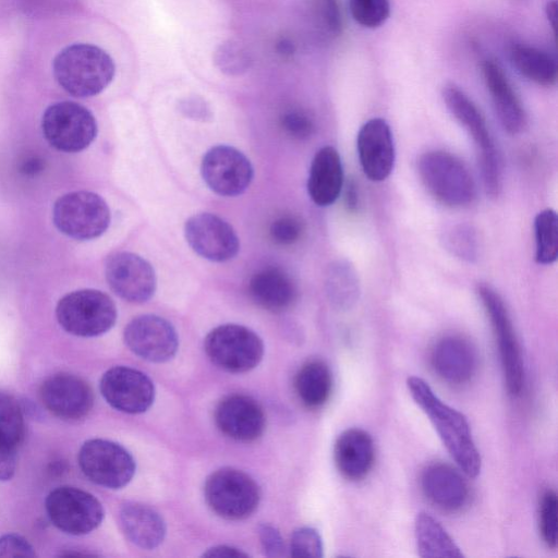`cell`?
<instances>
[{
    "label": "cell",
    "mask_w": 558,
    "mask_h": 558,
    "mask_svg": "<svg viewBox=\"0 0 558 558\" xmlns=\"http://www.w3.org/2000/svg\"><path fill=\"white\" fill-rule=\"evenodd\" d=\"M326 288L329 300L340 310H349L359 300L360 281L353 265L337 260L327 272Z\"/></svg>",
    "instance_id": "4dcf8cb0"
},
{
    "label": "cell",
    "mask_w": 558,
    "mask_h": 558,
    "mask_svg": "<svg viewBox=\"0 0 558 558\" xmlns=\"http://www.w3.org/2000/svg\"><path fill=\"white\" fill-rule=\"evenodd\" d=\"M41 130L46 141L64 153H78L88 147L97 135L94 114L74 101H59L44 112Z\"/></svg>",
    "instance_id": "9c48e42d"
},
{
    "label": "cell",
    "mask_w": 558,
    "mask_h": 558,
    "mask_svg": "<svg viewBox=\"0 0 558 558\" xmlns=\"http://www.w3.org/2000/svg\"><path fill=\"white\" fill-rule=\"evenodd\" d=\"M295 391L301 402L311 409L326 403L332 388L329 367L320 360L306 362L295 376Z\"/></svg>",
    "instance_id": "f1b7e54d"
},
{
    "label": "cell",
    "mask_w": 558,
    "mask_h": 558,
    "mask_svg": "<svg viewBox=\"0 0 558 558\" xmlns=\"http://www.w3.org/2000/svg\"><path fill=\"white\" fill-rule=\"evenodd\" d=\"M333 459L343 477L350 481L363 478L374 464L375 446L372 436L361 428L345 429L335 442Z\"/></svg>",
    "instance_id": "cb8c5ba5"
},
{
    "label": "cell",
    "mask_w": 558,
    "mask_h": 558,
    "mask_svg": "<svg viewBox=\"0 0 558 558\" xmlns=\"http://www.w3.org/2000/svg\"><path fill=\"white\" fill-rule=\"evenodd\" d=\"M215 421L226 436L244 442L260 437L266 422L258 402L245 395L223 398L216 408Z\"/></svg>",
    "instance_id": "ffe728a7"
},
{
    "label": "cell",
    "mask_w": 558,
    "mask_h": 558,
    "mask_svg": "<svg viewBox=\"0 0 558 558\" xmlns=\"http://www.w3.org/2000/svg\"><path fill=\"white\" fill-rule=\"evenodd\" d=\"M421 487L433 505L448 512L461 510L470 497L469 485L461 473L442 462L425 466L421 474Z\"/></svg>",
    "instance_id": "7402d4cb"
},
{
    "label": "cell",
    "mask_w": 558,
    "mask_h": 558,
    "mask_svg": "<svg viewBox=\"0 0 558 558\" xmlns=\"http://www.w3.org/2000/svg\"><path fill=\"white\" fill-rule=\"evenodd\" d=\"M204 348L215 365L230 373L253 369L264 355L262 339L253 330L236 324L214 328L206 336Z\"/></svg>",
    "instance_id": "30bf717a"
},
{
    "label": "cell",
    "mask_w": 558,
    "mask_h": 558,
    "mask_svg": "<svg viewBox=\"0 0 558 558\" xmlns=\"http://www.w3.org/2000/svg\"><path fill=\"white\" fill-rule=\"evenodd\" d=\"M52 73L68 94L86 98L107 88L114 77L116 64L102 48L76 43L57 53L52 61Z\"/></svg>",
    "instance_id": "7a4b0ae2"
},
{
    "label": "cell",
    "mask_w": 558,
    "mask_h": 558,
    "mask_svg": "<svg viewBox=\"0 0 558 558\" xmlns=\"http://www.w3.org/2000/svg\"><path fill=\"white\" fill-rule=\"evenodd\" d=\"M482 69L495 112L502 128L510 134L522 132L526 125V113L502 69L489 59L483 62Z\"/></svg>",
    "instance_id": "603a6c76"
},
{
    "label": "cell",
    "mask_w": 558,
    "mask_h": 558,
    "mask_svg": "<svg viewBox=\"0 0 558 558\" xmlns=\"http://www.w3.org/2000/svg\"><path fill=\"white\" fill-rule=\"evenodd\" d=\"M201 173L211 191L227 197L242 194L254 175L248 158L228 145H217L206 151L202 159Z\"/></svg>",
    "instance_id": "4fadbf2b"
},
{
    "label": "cell",
    "mask_w": 558,
    "mask_h": 558,
    "mask_svg": "<svg viewBox=\"0 0 558 558\" xmlns=\"http://www.w3.org/2000/svg\"><path fill=\"white\" fill-rule=\"evenodd\" d=\"M407 386L460 470L470 477L477 476L481 472V456L473 441L466 417L444 403L421 377H409Z\"/></svg>",
    "instance_id": "6da1fadb"
},
{
    "label": "cell",
    "mask_w": 558,
    "mask_h": 558,
    "mask_svg": "<svg viewBox=\"0 0 558 558\" xmlns=\"http://www.w3.org/2000/svg\"><path fill=\"white\" fill-rule=\"evenodd\" d=\"M99 388L108 404L129 414L145 412L155 398V387L150 378L128 366L108 369L100 379Z\"/></svg>",
    "instance_id": "ac0fdd59"
},
{
    "label": "cell",
    "mask_w": 558,
    "mask_h": 558,
    "mask_svg": "<svg viewBox=\"0 0 558 558\" xmlns=\"http://www.w3.org/2000/svg\"><path fill=\"white\" fill-rule=\"evenodd\" d=\"M39 397L52 415L68 422L84 418L94 405L89 385L70 373H58L46 378L40 386Z\"/></svg>",
    "instance_id": "e0dca14e"
},
{
    "label": "cell",
    "mask_w": 558,
    "mask_h": 558,
    "mask_svg": "<svg viewBox=\"0 0 558 558\" xmlns=\"http://www.w3.org/2000/svg\"><path fill=\"white\" fill-rule=\"evenodd\" d=\"M77 461L90 482L110 489L122 488L135 473V461L131 453L107 439L86 440L80 448Z\"/></svg>",
    "instance_id": "7c38bea8"
},
{
    "label": "cell",
    "mask_w": 558,
    "mask_h": 558,
    "mask_svg": "<svg viewBox=\"0 0 558 558\" xmlns=\"http://www.w3.org/2000/svg\"><path fill=\"white\" fill-rule=\"evenodd\" d=\"M123 338L133 353L155 363L172 359L179 347L173 326L165 318L151 314L133 318L125 326Z\"/></svg>",
    "instance_id": "2e32d148"
},
{
    "label": "cell",
    "mask_w": 558,
    "mask_h": 558,
    "mask_svg": "<svg viewBox=\"0 0 558 558\" xmlns=\"http://www.w3.org/2000/svg\"><path fill=\"white\" fill-rule=\"evenodd\" d=\"M216 63L228 74H241L250 65V58L242 47L234 43H226L216 51Z\"/></svg>",
    "instance_id": "74e56055"
},
{
    "label": "cell",
    "mask_w": 558,
    "mask_h": 558,
    "mask_svg": "<svg viewBox=\"0 0 558 558\" xmlns=\"http://www.w3.org/2000/svg\"><path fill=\"white\" fill-rule=\"evenodd\" d=\"M476 292L493 328L508 393L519 396L524 386V363L508 310L490 286L478 284Z\"/></svg>",
    "instance_id": "52a82bcc"
},
{
    "label": "cell",
    "mask_w": 558,
    "mask_h": 558,
    "mask_svg": "<svg viewBox=\"0 0 558 558\" xmlns=\"http://www.w3.org/2000/svg\"><path fill=\"white\" fill-rule=\"evenodd\" d=\"M31 543L23 536L9 533L0 536V557H35Z\"/></svg>",
    "instance_id": "b9f144b4"
},
{
    "label": "cell",
    "mask_w": 558,
    "mask_h": 558,
    "mask_svg": "<svg viewBox=\"0 0 558 558\" xmlns=\"http://www.w3.org/2000/svg\"><path fill=\"white\" fill-rule=\"evenodd\" d=\"M59 325L68 333L90 338L110 330L117 320L114 302L95 289H82L62 296L56 307Z\"/></svg>",
    "instance_id": "5b68a950"
},
{
    "label": "cell",
    "mask_w": 558,
    "mask_h": 558,
    "mask_svg": "<svg viewBox=\"0 0 558 558\" xmlns=\"http://www.w3.org/2000/svg\"><path fill=\"white\" fill-rule=\"evenodd\" d=\"M510 60L525 78L542 86H551L557 81L556 60L547 52L527 45H513Z\"/></svg>",
    "instance_id": "f546056e"
},
{
    "label": "cell",
    "mask_w": 558,
    "mask_h": 558,
    "mask_svg": "<svg viewBox=\"0 0 558 558\" xmlns=\"http://www.w3.org/2000/svg\"><path fill=\"white\" fill-rule=\"evenodd\" d=\"M444 101L454 119L475 143L487 195L497 197L501 190V165L486 121L469 96L453 84L442 89Z\"/></svg>",
    "instance_id": "277c9868"
},
{
    "label": "cell",
    "mask_w": 558,
    "mask_h": 558,
    "mask_svg": "<svg viewBox=\"0 0 558 558\" xmlns=\"http://www.w3.org/2000/svg\"><path fill=\"white\" fill-rule=\"evenodd\" d=\"M119 523L126 538L144 549L159 546L166 535L162 517L143 504H124L119 511Z\"/></svg>",
    "instance_id": "4316f807"
},
{
    "label": "cell",
    "mask_w": 558,
    "mask_h": 558,
    "mask_svg": "<svg viewBox=\"0 0 558 558\" xmlns=\"http://www.w3.org/2000/svg\"><path fill=\"white\" fill-rule=\"evenodd\" d=\"M105 276L110 289L131 303L148 301L156 290L153 266L135 253L117 252L108 256Z\"/></svg>",
    "instance_id": "5bb4252c"
},
{
    "label": "cell",
    "mask_w": 558,
    "mask_h": 558,
    "mask_svg": "<svg viewBox=\"0 0 558 558\" xmlns=\"http://www.w3.org/2000/svg\"><path fill=\"white\" fill-rule=\"evenodd\" d=\"M45 509L50 522L70 535H85L104 519L100 501L90 493L73 486H60L46 497Z\"/></svg>",
    "instance_id": "8fae6325"
},
{
    "label": "cell",
    "mask_w": 558,
    "mask_h": 558,
    "mask_svg": "<svg viewBox=\"0 0 558 558\" xmlns=\"http://www.w3.org/2000/svg\"><path fill=\"white\" fill-rule=\"evenodd\" d=\"M445 247L454 256L474 262L478 253V240L474 228L466 223L450 227L442 238Z\"/></svg>",
    "instance_id": "836d02e7"
},
{
    "label": "cell",
    "mask_w": 558,
    "mask_h": 558,
    "mask_svg": "<svg viewBox=\"0 0 558 558\" xmlns=\"http://www.w3.org/2000/svg\"><path fill=\"white\" fill-rule=\"evenodd\" d=\"M356 149L362 170L369 180L379 182L390 175L396 150L391 129L384 119L373 118L361 126Z\"/></svg>",
    "instance_id": "d6986e66"
},
{
    "label": "cell",
    "mask_w": 558,
    "mask_h": 558,
    "mask_svg": "<svg viewBox=\"0 0 558 558\" xmlns=\"http://www.w3.org/2000/svg\"><path fill=\"white\" fill-rule=\"evenodd\" d=\"M353 20L363 27L381 26L390 14L389 0H349Z\"/></svg>",
    "instance_id": "e575fe53"
},
{
    "label": "cell",
    "mask_w": 558,
    "mask_h": 558,
    "mask_svg": "<svg viewBox=\"0 0 558 558\" xmlns=\"http://www.w3.org/2000/svg\"><path fill=\"white\" fill-rule=\"evenodd\" d=\"M184 235L196 254L211 262H227L240 250L233 228L214 214L201 213L190 217L184 225Z\"/></svg>",
    "instance_id": "9a60e30c"
},
{
    "label": "cell",
    "mask_w": 558,
    "mask_h": 558,
    "mask_svg": "<svg viewBox=\"0 0 558 558\" xmlns=\"http://www.w3.org/2000/svg\"><path fill=\"white\" fill-rule=\"evenodd\" d=\"M248 292L258 306L274 313L288 310L296 299L293 280L278 267L256 271L250 279Z\"/></svg>",
    "instance_id": "484cf974"
},
{
    "label": "cell",
    "mask_w": 558,
    "mask_h": 558,
    "mask_svg": "<svg viewBox=\"0 0 558 558\" xmlns=\"http://www.w3.org/2000/svg\"><path fill=\"white\" fill-rule=\"evenodd\" d=\"M16 449L10 439L0 433V481H10L16 470Z\"/></svg>",
    "instance_id": "ee69618b"
},
{
    "label": "cell",
    "mask_w": 558,
    "mask_h": 558,
    "mask_svg": "<svg viewBox=\"0 0 558 558\" xmlns=\"http://www.w3.org/2000/svg\"><path fill=\"white\" fill-rule=\"evenodd\" d=\"M343 167L337 149L332 146L319 148L311 163L307 192L318 206L336 202L343 187Z\"/></svg>",
    "instance_id": "d4e9b609"
},
{
    "label": "cell",
    "mask_w": 558,
    "mask_h": 558,
    "mask_svg": "<svg viewBox=\"0 0 558 558\" xmlns=\"http://www.w3.org/2000/svg\"><path fill=\"white\" fill-rule=\"evenodd\" d=\"M545 13H546V16H547V20H548L550 26L553 27L554 31H556V25H557V1L556 0H550L547 2L546 8H545Z\"/></svg>",
    "instance_id": "c3c4849f"
},
{
    "label": "cell",
    "mask_w": 558,
    "mask_h": 558,
    "mask_svg": "<svg viewBox=\"0 0 558 558\" xmlns=\"http://www.w3.org/2000/svg\"><path fill=\"white\" fill-rule=\"evenodd\" d=\"M280 124L289 136L296 140L307 138L314 132L312 118L301 109L284 111L280 118Z\"/></svg>",
    "instance_id": "ab89813d"
},
{
    "label": "cell",
    "mask_w": 558,
    "mask_h": 558,
    "mask_svg": "<svg viewBox=\"0 0 558 558\" xmlns=\"http://www.w3.org/2000/svg\"><path fill=\"white\" fill-rule=\"evenodd\" d=\"M52 219L57 229L78 241L100 236L109 227L110 209L96 193L75 191L60 196L53 205Z\"/></svg>",
    "instance_id": "8992f818"
},
{
    "label": "cell",
    "mask_w": 558,
    "mask_h": 558,
    "mask_svg": "<svg viewBox=\"0 0 558 558\" xmlns=\"http://www.w3.org/2000/svg\"><path fill=\"white\" fill-rule=\"evenodd\" d=\"M0 433L15 446L22 444L25 436L23 409L9 392L0 390Z\"/></svg>",
    "instance_id": "d6a6232c"
},
{
    "label": "cell",
    "mask_w": 558,
    "mask_h": 558,
    "mask_svg": "<svg viewBox=\"0 0 558 558\" xmlns=\"http://www.w3.org/2000/svg\"><path fill=\"white\" fill-rule=\"evenodd\" d=\"M557 495L553 489L543 492L539 498V532L549 548L557 545Z\"/></svg>",
    "instance_id": "d590c367"
},
{
    "label": "cell",
    "mask_w": 558,
    "mask_h": 558,
    "mask_svg": "<svg viewBox=\"0 0 558 558\" xmlns=\"http://www.w3.org/2000/svg\"><path fill=\"white\" fill-rule=\"evenodd\" d=\"M303 233V223L300 218L286 215L274 220L269 228L271 240L280 245L295 243Z\"/></svg>",
    "instance_id": "f35d334b"
},
{
    "label": "cell",
    "mask_w": 558,
    "mask_h": 558,
    "mask_svg": "<svg viewBox=\"0 0 558 558\" xmlns=\"http://www.w3.org/2000/svg\"><path fill=\"white\" fill-rule=\"evenodd\" d=\"M420 179L441 204L459 208L472 204L476 185L465 163L445 150H428L417 159Z\"/></svg>",
    "instance_id": "3957f363"
},
{
    "label": "cell",
    "mask_w": 558,
    "mask_h": 558,
    "mask_svg": "<svg viewBox=\"0 0 558 558\" xmlns=\"http://www.w3.org/2000/svg\"><path fill=\"white\" fill-rule=\"evenodd\" d=\"M258 536L266 556L281 557L284 555V543L276 527L269 524H262L258 527Z\"/></svg>",
    "instance_id": "7bdbcfd3"
},
{
    "label": "cell",
    "mask_w": 558,
    "mask_h": 558,
    "mask_svg": "<svg viewBox=\"0 0 558 558\" xmlns=\"http://www.w3.org/2000/svg\"><path fill=\"white\" fill-rule=\"evenodd\" d=\"M535 260L550 265L558 257V216L554 209L539 211L534 219Z\"/></svg>",
    "instance_id": "1f68e13d"
},
{
    "label": "cell",
    "mask_w": 558,
    "mask_h": 558,
    "mask_svg": "<svg viewBox=\"0 0 558 558\" xmlns=\"http://www.w3.org/2000/svg\"><path fill=\"white\" fill-rule=\"evenodd\" d=\"M429 361L437 376L451 385L470 381L477 369L475 348L459 335H447L438 339L430 350Z\"/></svg>",
    "instance_id": "44dd1931"
},
{
    "label": "cell",
    "mask_w": 558,
    "mask_h": 558,
    "mask_svg": "<svg viewBox=\"0 0 558 558\" xmlns=\"http://www.w3.org/2000/svg\"><path fill=\"white\" fill-rule=\"evenodd\" d=\"M344 203H345L347 208L350 211L355 210L359 206L357 189H356V184L353 180H350L347 185V189L344 192Z\"/></svg>",
    "instance_id": "7dc6e473"
},
{
    "label": "cell",
    "mask_w": 558,
    "mask_h": 558,
    "mask_svg": "<svg viewBox=\"0 0 558 558\" xmlns=\"http://www.w3.org/2000/svg\"><path fill=\"white\" fill-rule=\"evenodd\" d=\"M315 10L318 22L330 35L341 33L342 19L338 0H315Z\"/></svg>",
    "instance_id": "60d3db41"
},
{
    "label": "cell",
    "mask_w": 558,
    "mask_h": 558,
    "mask_svg": "<svg viewBox=\"0 0 558 558\" xmlns=\"http://www.w3.org/2000/svg\"><path fill=\"white\" fill-rule=\"evenodd\" d=\"M414 534L417 553L423 558H463L460 547L427 512H420L415 518Z\"/></svg>",
    "instance_id": "83f0119b"
},
{
    "label": "cell",
    "mask_w": 558,
    "mask_h": 558,
    "mask_svg": "<svg viewBox=\"0 0 558 558\" xmlns=\"http://www.w3.org/2000/svg\"><path fill=\"white\" fill-rule=\"evenodd\" d=\"M205 498L219 517L242 520L250 517L260 499L259 487L246 473L222 468L211 473L205 483Z\"/></svg>",
    "instance_id": "ba28073f"
},
{
    "label": "cell",
    "mask_w": 558,
    "mask_h": 558,
    "mask_svg": "<svg viewBox=\"0 0 558 558\" xmlns=\"http://www.w3.org/2000/svg\"><path fill=\"white\" fill-rule=\"evenodd\" d=\"M181 109L186 116L191 118H206L209 114V109L205 101L199 98H187L181 104Z\"/></svg>",
    "instance_id": "f6af8a7d"
},
{
    "label": "cell",
    "mask_w": 558,
    "mask_h": 558,
    "mask_svg": "<svg viewBox=\"0 0 558 558\" xmlns=\"http://www.w3.org/2000/svg\"><path fill=\"white\" fill-rule=\"evenodd\" d=\"M323 549L322 537L313 527H299L291 535L289 551L293 557L319 558Z\"/></svg>",
    "instance_id": "8d00e7d4"
},
{
    "label": "cell",
    "mask_w": 558,
    "mask_h": 558,
    "mask_svg": "<svg viewBox=\"0 0 558 558\" xmlns=\"http://www.w3.org/2000/svg\"><path fill=\"white\" fill-rule=\"evenodd\" d=\"M205 557H228V558H239V557H247V554L242 550L227 545H220L209 548L206 553H204Z\"/></svg>",
    "instance_id": "bcb514c9"
},
{
    "label": "cell",
    "mask_w": 558,
    "mask_h": 558,
    "mask_svg": "<svg viewBox=\"0 0 558 558\" xmlns=\"http://www.w3.org/2000/svg\"><path fill=\"white\" fill-rule=\"evenodd\" d=\"M277 49H278L279 53L284 54V56H291L294 50L293 45L287 39L280 40L278 43Z\"/></svg>",
    "instance_id": "681fc988"
}]
</instances>
